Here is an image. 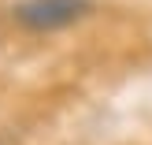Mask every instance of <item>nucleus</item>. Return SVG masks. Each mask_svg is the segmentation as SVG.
<instances>
[{"label": "nucleus", "mask_w": 152, "mask_h": 145, "mask_svg": "<svg viewBox=\"0 0 152 145\" xmlns=\"http://www.w3.org/2000/svg\"><path fill=\"white\" fill-rule=\"evenodd\" d=\"M93 15V0H19L11 7V19L22 30L34 34H52V30H67L74 22Z\"/></svg>", "instance_id": "1"}]
</instances>
